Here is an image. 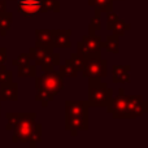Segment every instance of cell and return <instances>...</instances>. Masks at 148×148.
Wrapping results in <instances>:
<instances>
[{"label":"cell","instance_id":"6da1fadb","mask_svg":"<svg viewBox=\"0 0 148 148\" xmlns=\"http://www.w3.org/2000/svg\"><path fill=\"white\" fill-rule=\"evenodd\" d=\"M7 131H13V143H29L31 133L36 125L35 112H7Z\"/></svg>","mask_w":148,"mask_h":148},{"label":"cell","instance_id":"7a4b0ae2","mask_svg":"<svg viewBox=\"0 0 148 148\" xmlns=\"http://www.w3.org/2000/svg\"><path fill=\"white\" fill-rule=\"evenodd\" d=\"M35 78V100L46 108L48 103L53 101L55 96L64 88V77L55 69L43 72V74Z\"/></svg>","mask_w":148,"mask_h":148},{"label":"cell","instance_id":"3957f363","mask_svg":"<svg viewBox=\"0 0 148 148\" xmlns=\"http://www.w3.org/2000/svg\"><path fill=\"white\" fill-rule=\"evenodd\" d=\"M113 88L108 87L101 78H88V105L94 108H107L113 99Z\"/></svg>","mask_w":148,"mask_h":148},{"label":"cell","instance_id":"277c9868","mask_svg":"<svg viewBox=\"0 0 148 148\" xmlns=\"http://www.w3.org/2000/svg\"><path fill=\"white\" fill-rule=\"evenodd\" d=\"M81 73L84 78H104L108 73V61L103 57L86 60Z\"/></svg>","mask_w":148,"mask_h":148},{"label":"cell","instance_id":"5b68a950","mask_svg":"<svg viewBox=\"0 0 148 148\" xmlns=\"http://www.w3.org/2000/svg\"><path fill=\"white\" fill-rule=\"evenodd\" d=\"M126 109L130 120L142 117L148 112V101L142 95H126Z\"/></svg>","mask_w":148,"mask_h":148},{"label":"cell","instance_id":"8992f818","mask_svg":"<svg viewBox=\"0 0 148 148\" xmlns=\"http://www.w3.org/2000/svg\"><path fill=\"white\" fill-rule=\"evenodd\" d=\"M107 112L112 114L114 120H123L127 118V109H126V94L125 88L121 87L118 90L117 96L113 95V99L110 104L107 107Z\"/></svg>","mask_w":148,"mask_h":148},{"label":"cell","instance_id":"52a82bcc","mask_svg":"<svg viewBox=\"0 0 148 148\" xmlns=\"http://www.w3.org/2000/svg\"><path fill=\"white\" fill-rule=\"evenodd\" d=\"M90 114L65 116V130L75 136L78 131H87L90 129Z\"/></svg>","mask_w":148,"mask_h":148},{"label":"cell","instance_id":"ba28073f","mask_svg":"<svg viewBox=\"0 0 148 148\" xmlns=\"http://www.w3.org/2000/svg\"><path fill=\"white\" fill-rule=\"evenodd\" d=\"M43 0H17V9L25 18H35L42 12Z\"/></svg>","mask_w":148,"mask_h":148},{"label":"cell","instance_id":"9c48e42d","mask_svg":"<svg viewBox=\"0 0 148 148\" xmlns=\"http://www.w3.org/2000/svg\"><path fill=\"white\" fill-rule=\"evenodd\" d=\"M90 105L87 100H66L65 101V116L90 114Z\"/></svg>","mask_w":148,"mask_h":148},{"label":"cell","instance_id":"30bf717a","mask_svg":"<svg viewBox=\"0 0 148 148\" xmlns=\"http://www.w3.org/2000/svg\"><path fill=\"white\" fill-rule=\"evenodd\" d=\"M18 84L13 81H8L0 86V101H17Z\"/></svg>","mask_w":148,"mask_h":148},{"label":"cell","instance_id":"8fae6325","mask_svg":"<svg viewBox=\"0 0 148 148\" xmlns=\"http://www.w3.org/2000/svg\"><path fill=\"white\" fill-rule=\"evenodd\" d=\"M56 30L51 29H36L35 30V44L47 48H53V39Z\"/></svg>","mask_w":148,"mask_h":148},{"label":"cell","instance_id":"7c38bea8","mask_svg":"<svg viewBox=\"0 0 148 148\" xmlns=\"http://www.w3.org/2000/svg\"><path fill=\"white\" fill-rule=\"evenodd\" d=\"M131 78L130 65H114L112 68L113 83H129Z\"/></svg>","mask_w":148,"mask_h":148},{"label":"cell","instance_id":"4fadbf2b","mask_svg":"<svg viewBox=\"0 0 148 148\" xmlns=\"http://www.w3.org/2000/svg\"><path fill=\"white\" fill-rule=\"evenodd\" d=\"M72 30L70 29H60L56 30L53 39V48H70L72 42H70Z\"/></svg>","mask_w":148,"mask_h":148},{"label":"cell","instance_id":"5bb4252c","mask_svg":"<svg viewBox=\"0 0 148 148\" xmlns=\"http://www.w3.org/2000/svg\"><path fill=\"white\" fill-rule=\"evenodd\" d=\"M38 65L40 66L42 72H47V70L55 69V66L60 65V55L56 53L55 51H51L38 62Z\"/></svg>","mask_w":148,"mask_h":148},{"label":"cell","instance_id":"9a60e30c","mask_svg":"<svg viewBox=\"0 0 148 148\" xmlns=\"http://www.w3.org/2000/svg\"><path fill=\"white\" fill-rule=\"evenodd\" d=\"M101 36L95 35V34H87L82 38V43L95 53H101Z\"/></svg>","mask_w":148,"mask_h":148},{"label":"cell","instance_id":"2e32d148","mask_svg":"<svg viewBox=\"0 0 148 148\" xmlns=\"http://www.w3.org/2000/svg\"><path fill=\"white\" fill-rule=\"evenodd\" d=\"M118 39H120V36L114 35V34L108 35L107 39L104 42H101V47L107 49L108 52H110V53L118 55V52H120V40Z\"/></svg>","mask_w":148,"mask_h":148},{"label":"cell","instance_id":"e0dca14e","mask_svg":"<svg viewBox=\"0 0 148 148\" xmlns=\"http://www.w3.org/2000/svg\"><path fill=\"white\" fill-rule=\"evenodd\" d=\"M55 51V48H47V47H40V46H34L29 49V55H30V60H34L35 65H38V62L46 56L48 52Z\"/></svg>","mask_w":148,"mask_h":148},{"label":"cell","instance_id":"ac0fdd59","mask_svg":"<svg viewBox=\"0 0 148 148\" xmlns=\"http://www.w3.org/2000/svg\"><path fill=\"white\" fill-rule=\"evenodd\" d=\"M12 18H13V14L10 12H8V10L0 12V35L1 36H5L8 31L10 30Z\"/></svg>","mask_w":148,"mask_h":148},{"label":"cell","instance_id":"d6986e66","mask_svg":"<svg viewBox=\"0 0 148 148\" xmlns=\"http://www.w3.org/2000/svg\"><path fill=\"white\" fill-rule=\"evenodd\" d=\"M59 73L61 74L64 78H74L78 75V72L74 68L73 62L70 61V59H66L62 65H59Z\"/></svg>","mask_w":148,"mask_h":148},{"label":"cell","instance_id":"ffe728a7","mask_svg":"<svg viewBox=\"0 0 148 148\" xmlns=\"http://www.w3.org/2000/svg\"><path fill=\"white\" fill-rule=\"evenodd\" d=\"M130 29H131L130 23H127L126 21L118 18V20L112 25V27H110V31H112L114 35H117V36H123L129 30H130Z\"/></svg>","mask_w":148,"mask_h":148},{"label":"cell","instance_id":"44dd1931","mask_svg":"<svg viewBox=\"0 0 148 148\" xmlns=\"http://www.w3.org/2000/svg\"><path fill=\"white\" fill-rule=\"evenodd\" d=\"M17 75L20 78H34L36 75V66L30 65V62L25 65H20V66H17Z\"/></svg>","mask_w":148,"mask_h":148},{"label":"cell","instance_id":"7402d4cb","mask_svg":"<svg viewBox=\"0 0 148 148\" xmlns=\"http://www.w3.org/2000/svg\"><path fill=\"white\" fill-rule=\"evenodd\" d=\"M88 5L97 8L101 13H107L113 9V0H88Z\"/></svg>","mask_w":148,"mask_h":148},{"label":"cell","instance_id":"603a6c76","mask_svg":"<svg viewBox=\"0 0 148 148\" xmlns=\"http://www.w3.org/2000/svg\"><path fill=\"white\" fill-rule=\"evenodd\" d=\"M77 53L81 55L84 60L99 59V57H101V53H95V52H92L91 49H88L83 43H82V40H79L78 43H77Z\"/></svg>","mask_w":148,"mask_h":148},{"label":"cell","instance_id":"cb8c5ba5","mask_svg":"<svg viewBox=\"0 0 148 148\" xmlns=\"http://www.w3.org/2000/svg\"><path fill=\"white\" fill-rule=\"evenodd\" d=\"M95 10V14L94 17L90 20V23H88V34H95L96 31L101 30V12H100L97 8H94Z\"/></svg>","mask_w":148,"mask_h":148},{"label":"cell","instance_id":"d4e9b609","mask_svg":"<svg viewBox=\"0 0 148 148\" xmlns=\"http://www.w3.org/2000/svg\"><path fill=\"white\" fill-rule=\"evenodd\" d=\"M39 143H42V125L40 123H36L33 133H31L29 146H30V148H35Z\"/></svg>","mask_w":148,"mask_h":148},{"label":"cell","instance_id":"484cf974","mask_svg":"<svg viewBox=\"0 0 148 148\" xmlns=\"http://www.w3.org/2000/svg\"><path fill=\"white\" fill-rule=\"evenodd\" d=\"M42 12H60V3L59 0H43L42 3Z\"/></svg>","mask_w":148,"mask_h":148},{"label":"cell","instance_id":"4316f807","mask_svg":"<svg viewBox=\"0 0 148 148\" xmlns=\"http://www.w3.org/2000/svg\"><path fill=\"white\" fill-rule=\"evenodd\" d=\"M69 59H70V61L73 62V65L77 69V72L81 73V70L83 69V65H84V61H86V60H84L79 53H77V52H74V53L70 55Z\"/></svg>","mask_w":148,"mask_h":148},{"label":"cell","instance_id":"83f0119b","mask_svg":"<svg viewBox=\"0 0 148 148\" xmlns=\"http://www.w3.org/2000/svg\"><path fill=\"white\" fill-rule=\"evenodd\" d=\"M12 75H13V73L7 69L5 64L0 65V84L5 83L8 81H12Z\"/></svg>","mask_w":148,"mask_h":148},{"label":"cell","instance_id":"f1b7e54d","mask_svg":"<svg viewBox=\"0 0 148 148\" xmlns=\"http://www.w3.org/2000/svg\"><path fill=\"white\" fill-rule=\"evenodd\" d=\"M30 62V55L29 53H20L16 59L12 60V65L20 66V65H25Z\"/></svg>","mask_w":148,"mask_h":148},{"label":"cell","instance_id":"f546056e","mask_svg":"<svg viewBox=\"0 0 148 148\" xmlns=\"http://www.w3.org/2000/svg\"><path fill=\"white\" fill-rule=\"evenodd\" d=\"M118 18H120L118 13L113 12V9L109 10V12H107V29H108V30H110L112 25L118 20Z\"/></svg>","mask_w":148,"mask_h":148},{"label":"cell","instance_id":"4dcf8cb0","mask_svg":"<svg viewBox=\"0 0 148 148\" xmlns=\"http://www.w3.org/2000/svg\"><path fill=\"white\" fill-rule=\"evenodd\" d=\"M8 60V56H7V48L5 47H0V65L5 64Z\"/></svg>","mask_w":148,"mask_h":148},{"label":"cell","instance_id":"1f68e13d","mask_svg":"<svg viewBox=\"0 0 148 148\" xmlns=\"http://www.w3.org/2000/svg\"><path fill=\"white\" fill-rule=\"evenodd\" d=\"M7 10V0H0V12Z\"/></svg>","mask_w":148,"mask_h":148},{"label":"cell","instance_id":"d6a6232c","mask_svg":"<svg viewBox=\"0 0 148 148\" xmlns=\"http://www.w3.org/2000/svg\"><path fill=\"white\" fill-rule=\"evenodd\" d=\"M0 104H1V101H0ZM0 118H1V108H0Z\"/></svg>","mask_w":148,"mask_h":148},{"label":"cell","instance_id":"836d02e7","mask_svg":"<svg viewBox=\"0 0 148 148\" xmlns=\"http://www.w3.org/2000/svg\"><path fill=\"white\" fill-rule=\"evenodd\" d=\"M113 1H122V0H113Z\"/></svg>","mask_w":148,"mask_h":148},{"label":"cell","instance_id":"e575fe53","mask_svg":"<svg viewBox=\"0 0 148 148\" xmlns=\"http://www.w3.org/2000/svg\"><path fill=\"white\" fill-rule=\"evenodd\" d=\"M7 1H13V0H7Z\"/></svg>","mask_w":148,"mask_h":148}]
</instances>
